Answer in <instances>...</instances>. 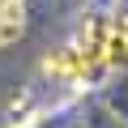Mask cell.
I'll use <instances>...</instances> for the list:
<instances>
[{
  "label": "cell",
  "mask_w": 128,
  "mask_h": 128,
  "mask_svg": "<svg viewBox=\"0 0 128 128\" xmlns=\"http://www.w3.org/2000/svg\"><path fill=\"white\" fill-rule=\"evenodd\" d=\"M102 34H107V22H90L77 38H68L60 51L43 60V73L51 81H81L94 64H102Z\"/></svg>",
  "instance_id": "obj_1"
},
{
  "label": "cell",
  "mask_w": 128,
  "mask_h": 128,
  "mask_svg": "<svg viewBox=\"0 0 128 128\" xmlns=\"http://www.w3.org/2000/svg\"><path fill=\"white\" fill-rule=\"evenodd\" d=\"M102 64H128V13H120L115 22H107L102 34Z\"/></svg>",
  "instance_id": "obj_2"
},
{
  "label": "cell",
  "mask_w": 128,
  "mask_h": 128,
  "mask_svg": "<svg viewBox=\"0 0 128 128\" xmlns=\"http://www.w3.org/2000/svg\"><path fill=\"white\" fill-rule=\"evenodd\" d=\"M26 34V4L22 0H0V47H13Z\"/></svg>",
  "instance_id": "obj_3"
},
{
  "label": "cell",
  "mask_w": 128,
  "mask_h": 128,
  "mask_svg": "<svg viewBox=\"0 0 128 128\" xmlns=\"http://www.w3.org/2000/svg\"><path fill=\"white\" fill-rule=\"evenodd\" d=\"M68 4H73V0H68Z\"/></svg>",
  "instance_id": "obj_4"
}]
</instances>
